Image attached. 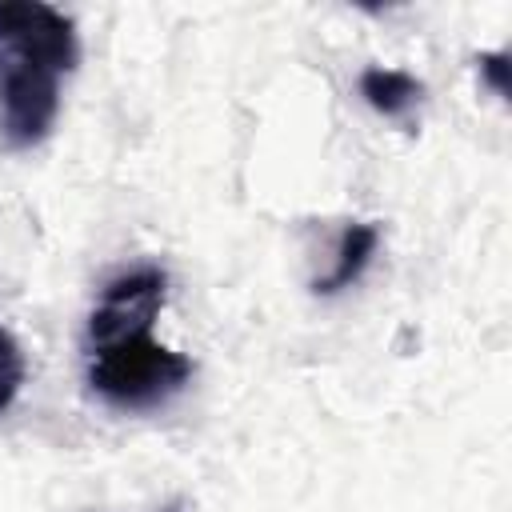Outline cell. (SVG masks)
Returning <instances> with one entry per match:
<instances>
[{
	"mask_svg": "<svg viewBox=\"0 0 512 512\" xmlns=\"http://www.w3.org/2000/svg\"><path fill=\"white\" fill-rule=\"evenodd\" d=\"M80 40L64 12L40 0H0V140L20 152L40 144L60 112V80L76 68Z\"/></svg>",
	"mask_w": 512,
	"mask_h": 512,
	"instance_id": "1",
	"label": "cell"
},
{
	"mask_svg": "<svg viewBox=\"0 0 512 512\" xmlns=\"http://www.w3.org/2000/svg\"><path fill=\"white\" fill-rule=\"evenodd\" d=\"M192 380V360L156 344L148 332L88 352V384L116 408H156Z\"/></svg>",
	"mask_w": 512,
	"mask_h": 512,
	"instance_id": "2",
	"label": "cell"
},
{
	"mask_svg": "<svg viewBox=\"0 0 512 512\" xmlns=\"http://www.w3.org/2000/svg\"><path fill=\"white\" fill-rule=\"evenodd\" d=\"M164 296H168V276H164V268H152V264L120 272L116 280H108L92 316H88V332H84L88 352L116 344L124 336L148 332L156 312L164 308Z\"/></svg>",
	"mask_w": 512,
	"mask_h": 512,
	"instance_id": "3",
	"label": "cell"
},
{
	"mask_svg": "<svg viewBox=\"0 0 512 512\" xmlns=\"http://www.w3.org/2000/svg\"><path fill=\"white\" fill-rule=\"evenodd\" d=\"M376 248H380V228H376V224H368V220H360V224H348V228L340 232V244H336V260H332V272H328V276H320L312 288H316V292H324V296L352 288V284L364 276V268L372 264Z\"/></svg>",
	"mask_w": 512,
	"mask_h": 512,
	"instance_id": "4",
	"label": "cell"
},
{
	"mask_svg": "<svg viewBox=\"0 0 512 512\" xmlns=\"http://www.w3.org/2000/svg\"><path fill=\"white\" fill-rule=\"evenodd\" d=\"M360 96L368 100L372 112L400 120L424 100V84L404 68H364L360 72Z\"/></svg>",
	"mask_w": 512,
	"mask_h": 512,
	"instance_id": "5",
	"label": "cell"
},
{
	"mask_svg": "<svg viewBox=\"0 0 512 512\" xmlns=\"http://www.w3.org/2000/svg\"><path fill=\"white\" fill-rule=\"evenodd\" d=\"M24 376H28V364H24V352L16 344V336L0 324V412L12 408V400L20 396L24 388Z\"/></svg>",
	"mask_w": 512,
	"mask_h": 512,
	"instance_id": "6",
	"label": "cell"
},
{
	"mask_svg": "<svg viewBox=\"0 0 512 512\" xmlns=\"http://www.w3.org/2000/svg\"><path fill=\"white\" fill-rule=\"evenodd\" d=\"M476 64H480L484 80L496 88V96H508V52H488Z\"/></svg>",
	"mask_w": 512,
	"mask_h": 512,
	"instance_id": "7",
	"label": "cell"
}]
</instances>
